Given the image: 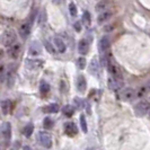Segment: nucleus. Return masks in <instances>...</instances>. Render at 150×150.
Here are the masks:
<instances>
[{"label":"nucleus","mask_w":150,"mask_h":150,"mask_svg":"<svg viewBox=\"0 0 150 150\" xmlns=\"http://www.w3.org/2000/svg\"><path fill=\"white\" fill-rule=\"evenodd\" d=\"M106 64H107V69H108V72L111 77L117 79V80H122V72H121V69L119 68V66L112 60V58H108L106 60Z\"/></svg>","instance_id":"nucleus-1"},{"label":"nucleus","mask_w":150,"mask_h":150,"mask_svg":"<svg viewBox=\"0 0 150 150\" xmlns=\"http://www.w3.org/2000/svg\"><path fill=\"white\" fill-rule=\"evenodd\" d=\"M0 137L5 146H8L11 139V125L9 122H5L0 128Z\"/></svg>","instance_id":"nucleus-2"},{"label":"nucleus","mask_w":150,"mask_h":150,"mask_svg":"<svg viewBox=\"0 0 150 150\" xmlns=\"http://www.w3.org/2000/svg\"><path fill=\"white\" fill-rule=\"evenodd\" d=\"M0 41L2 45H5L6 47H9L10 45H13L16 42V34L14 30H5L1 36H0Z\"/></svg>","instance_id":"nucleus-3"},{"label":"nucleus","mask_w":150,"mask_h":150,"mask_svg":"<svg viewBox=\"0 0 150 150\" xmlns=\"http://www.w3.org/2000/svg\"><path fill=\"white\" fill-rule=\"evenodd\" d=\"M135 115L139 117L144 116L147 113L149 112V102L148 100H141L134 106Z\"/></svg>","instance_id":"nucleus-4"},{"label":"nucleus","mask_w":150,"mask_h":150,"mask_svg":"<svg viewBox=\"0 0 150 150\" xmlns=\"http://www.w3.org/2000/svg\"><path fill=\"white\" fill-rule=\"evenodd\" d=\"M38 141L44 147V148H51L52 147V137L50 133H47V132H44V131H41L40 133H38Z\"/></svg>","instance_id":"nucleus-5"},{"label":"nucleus","mask_w":150,"mask_h":150,"mask_svg":"<svg viewBox=\"0 0 150 150\" xmlns=\"http://www.w3.org/2000/svg\"><path fill=\"white\" fill-rule=\"evenodd\" d=\"M5 79L7 81L8 87H13V85L15 83V79H16V71H15V68H14V64H10L7 68Z\"/></svg>","instance_id":"nucleus-6"},{"label":"nucleus","mask_w":150,"mask_h":150,"mask_svg":"<svg viewBox=\"0 0 150 150\" xmlns=\"http://www.w3.org/2000/svg\"><path fill=\"white\" fill-rule=\"evenodd\" d=\"M21 52H22V44L18 42H15L14 44L8 47V55L11 59H17L21 55Z\"/></svg>","instance_id":"nucleus-7"},{"label":"nucleus","mask_w":150,"mask_h":150,"mask_svg":"<svg viewBox=\"0 0 150 150\" xmlns=\"http://www.w3.org/2000/svg\"><path fill=\"white\" fill-rule=\"evenodd\" d=\"M25 66L30 70H38L44 66V61L40 59H27L25 61Z\"/></svg>","instance_id":"nucleus-8"},{"label":"nucleus","mask_w":150,"mask_h":150,"mask_svg":"<svg viewBox=\"0 0 150 150\" xmlns=\"http://www.w3.org/2000/svg\"><path fill=\"white\" fill-rule=\"evenodd\" d=\"M110 44H111V42H110V38L108 36H103V38H100V41L98 43V50H99V53L102 55H104L106 51L108 50Z\"/></svg>","instance_id":"nucleus-9"},{"label":"nucleus","mask_w":150,"mask_h":150,"mask_svg":"<svg viewBox=\"0 0 150 150\" xmlns=\"http://www.w3.org/2000/svg\"><path fill=\"white\" fill-rule=\"evenodd\" d=\"M28 54H30V57H34V58H36L38 55H41L42 54V45L40 44L38 42H33L30 46V50H28Z\"/></svg>","instance_id":"nucleus-10"},{"label":"nucleus","mask_w":150,"mask_h":150,"mask_svg":"<svg viewBox=\"0 0 150 150\" xmlns=\"http://www.w3.org/2000/svg\"><path fill=\"white\" fill-rule=\"evenodd\" d=\"M121 97L125 102H131L135 98V90L133 88L128 87V88L123 89V91L121 93Z\"/></svg>","instance_id":"nucleus-11"},{"label":"nucleus","mask_w":150,"mask_h":150,"mask_svg":"<svg viewBox=\"0 0 150 150\" xmlns=\"http://www.w3.org/2000/svg\"><path fill=\"white\" fill-rule=\"evenodd\" d=\"M64 132L68 137H75L78 133V127L74 122H67L64 124Z\"/></svg>","instance_id":"nucleus-12"},{"label":"nucleus","mask_w":150,"mask_h":150,"mask_svg":"<svg viewBox=\"0 0 150 150\" xmlns=\"http://www.w3.org/2000/svg\"><path fill=\"white\" fill-rule=\"evenodd\" d=\"M113 16V13L111 11V10H104V11H102L100 14H99V16L97 17V23L98 24H104V23H106L107 21H110L111 18H112Z\"/></svg>","instance_id":"nucleus-13"},{"label":"nucleus","mask_w":150,"mask_h":150,"mask_svg":"<svg viewBox=\"0 0 150 150\" xmlns=\"http://www.w3.org/2000/svg\"><path fill=\"white\" fill-rule=\"evenodd\" d=\"M88 51H89V43H88V41L85 40V38L80 40L79 43H78V52L80 53V54H83V55H85V54L88 53Z\"/></svg>","instance_id":"nucleus-14"},{"label":"nucleus","mask_w":150,"mask_h":150,"mask_svg":"<svg viewBox=\"0 0 150 150\" xmlns=\"http://www.w3.org/2000/svg\"><path fill=\"white\" fill-rule=\"evenodd\" d=\"M86 88H87V83H86V79L83 75H79L78 78H77V89L79 93L83 94L86 91Z\"/></svg>","instance_id":"nucleus-15"},{"label":"nucleus","mask_w":150,"mask_h":150,"mask_svg":"<svg viewBox=\"0 0 150 150\" xmlns=\"http://www.w3.org/2000/svg\"><path fill=\"white\" fill-rule=\"evenodd\" d=\"M98 71H99V62L96 58H93L89 63V72L91 75L97 76Z\"/></svg>","instance_id":"nucleus-16"},{"label":"nucleus","mask_w":150,"mask_h":150,"mask_svg":"<svg viewBox=\"0 0 150 150\" xmlns=\"http://www.w3.org/2000/svg\"><path fill=\"white\" fill-rule=\"evenodd\" d=\"M54 46L57 47V50L61 53H64L66 52V50H67V45L66 43L63 42V40L61 38H54Z\"/></svg>","instance_id":"nucleus-17"},{"label":"nucleus","mask_w":150,"mask_h":150,"mask_svg":"<svg viewBox=\"0 0 150 150\" xmlns=\"http://www.w3.org/2000/svg\"><path fill=\"white\" fill-rule=\"evenodd\" d=\"M19 34H21V36H22L24 40L30 36V25L28 24V23H25V24L21 25V27H19Z\"/></svg>","instance_id":"nucleus-18"},{"label":"nucleus","mask_w":150,"mask_h":150,"mask_svg":"<svg viewBox=\"0 0 150 150\" xmlns=\"http://www.w3.org/2000/svg\"><path fill=\"white\" fill-rule=\"evenodd\" d=\"M121 86H122V80H117V79H115L113 77L108 78V87L112 90L115 91V90H117L119 88H121Z\"/></svg>","instance_id":"nucleus-19"},{"label":"nucleus","mask_w":150,"mask_h":150,"mask_svg":"<svg viewBox=\"0 0 150 150\" xmlns=\"http://www.w3.org/2000/svg\"><path fill=\"white\" fill-rule=\"evenodd\" d=\"M108 5H110V1L108 0H99L97 4H96V6H95V10L102 13V11H104V10L107 9Z\"/></svg>","instance_id":"nucleus-20"},{"label":"nucleus","mask_w":150,"mask_h":150,"mask_svg":"<svg viewBox=\"0 0 150 150\" xmlns=\"http://www.w3.org/2000/svg\"><path fill=\"white\" fill-rule=\"evenodd\" d=\"M43 112L44 113H58L59 112V105L57 104H50L47 106H44L43 107Z\"/></svg>","instance_id":"nucleus-21"},{"label":"nucleus","mask_w":150,"mask_h":150,"mask_svg":"<svg viewBox=\"0 0 150 150\" xmlns=\"http://www.w3.org/2000/svg\"><path fill=\"white\" fill-rule=\"evenodd\" d=\"M1 108H2V112L5 115H7L8 113L10 112V110H11V100H4L2 103H1Z\"/></svg>","instance_id":"nucleus-22"},{"label":"nucleus","mask_w":150,"mask_h":150,"mask_svg":"<svg viewBox=\"0 0 150 150\" xmlns=\"http://www.w3.org/2000/svg\"><path fill=\"white\" fill-rule=\"evenodd\" d=\"M62 113H63L67 117H71V116L75 114V108L70 105H66L62 108Z\"/></svg>","instance_id":"nucleus-23"},{"label":"nucleus","mask_w":150,"mask_h":150,"mask_svg":"<svg viewBox=\"0 0 150 150\" xmlns=\"http://www.w3.org/2000/svg\"><path fill=\"white\" fill-rule=\"evenodd\" d=\"M40 91L42 95H46L50 93V85L46 83V81H41L40 83Z\"/></svg>","instance_id":"nucleus-24"},{"label":"nucleus","mask_w":150,"mask_h":150,"mask_svg":"<svg viewBox=\"0 0 150 150\" xmlns=\"http://www.w3.org/2000/svg\"><path fill=\"white\" fill-rule=\"evenodd\" d=\"M147 94H148V86H142L139 88L138 91H135V97L143 98Z\"/></svg>","instance_id":"nucleus-25"},{"label":"nucleus","mask_w":150,"mask_h":150,"mask_svg":"<svg viewBox=\"0 0 150 150\" xmlns=\"http://www.w3.org/2000/svg\"><path fill=\"white\" fill-rule=\"evenodd\" d=\"M53 125H54V122L51 117H45L44 120H43V128L45 130H50V129L53 128Z\"/></svg>","instance_id":"nucleus-26"},{"label":"nucleus","mask_w":150,"mask_h":150,"mask_svg":"<svg viewBox=\"0 0 150 150\" xmlns=\"http://www.w3.org/2000/svg\"><path fill=\"white\" fill-rule=\"evenodd\" d=\"M83 24H85L86 26H90V24H91V18H90L89 11H83Z\"/></svg>","instance_id":"nucleus-27"},{"label":"nucleus","mask_w":150,"mask_h":150,"mask_svg":"<svg viewBox=\"0 0 150 150\" xmlns=\"http://www.w3.org/2000/svg\"><path fill=\"white\" fill-rule=\"evenodd\" d=\"M69 14L72 17H76L77 16V7L74 2H70L69 4Z\"/></svg>","instance_id":"nucleus-28"},{"label":"nucleus","mask_w":150,"mask_h":150,"mask_svg":"<svg viewBox=\"0 0 150 150\" xmlns=\"http://www.w3.org/2000/svg\"><path fill=\"white\" fill-rule=\"evenodd\" d=\"M44 45H45V49L47 50V52L51 53V54H55V49L49 41H44Z\"/></svg>","instance_id":"nucleus-29"},{"label":"nucleus","mask_w":150,"mask_h":150,"mask_svg":"<svg viewBox=\"0 0 150 150\" xmlns=\"http://www.w3.org/2000/svg\"><path fill=\"white\" fill-rule=\"evenodd\" d=\"M33 130H34V125L33 124L26 125L25 129H24V134L26 135V137H30V134L33 133Z\"/></svg>","instance_id":"nucleus-30"},{"label":"nucleus","mask_w":150,"mask_h":150,"mask_svg":"<svg viewBox=\"0 0 150 150\" xmlns=\"http://www.w3.org/2000/svg\"><path fill=\"white\" fill-rule=\"evenodd\" d=\"M80 125H81V130L83 133L87 132V122H86V117L85 115H80Z\"/></svg>","instance_id":"nucleus-31"},{"label":"nucleus","mask_w":150,"mask_h":150,"mask_svg":"<svg viewBox=\"0 0 150 150\" xmlns=\"http://www.w3.org/2000/svg\"><path fill=\"white\" fill-rule=\"evenodd\" d=\"M6 70H7V68H6L5 64H0V81H4V80H5Z\"/></svg>","instance_id":"nucleus-32"},{"label":"nucleus","mask_w":150,"mask_h":150,"mask_svg":"<svg viewBox=\"0 0 150 150\" xmlns=\"http://www.w3.org/2000/svg\"><path fill=\"white\" fill-rule=\"evenodd\" d=\"M86 63H87V62H86V59H85L83 57H80V58L77 60V64H78L79 69H81V70L86 68Z\"/></svg>","instance_id":"nucleus-33"},{"label":"nucleus","mask_w":150,"mask_h":150,"mask_svg":"<svg viewBox=\"0 0 150 150\" xmlns=\"http://www.w3.org/2000/svg\"><path fill=\"white\" fill-rule=\"evenodd\" d=\"M45 22H46V11L43 9V10L41 11V15H40L38 23H40V24H42V23H45Z\"/></svg>","instance_id":"nucleus-34"},{"label":"nucleus","mask_w":150,"mask_h":150,"mask_svg":"<svg viewBox=\"0 0 150 150\" xmlns=\"http://www.w3.org/2000/svg\"><path fill=\"white\" fill-rule=\"evenodd\" d=\"M75 103H76V106L78 107V108H83V100L81 99V98H79V97H76L75 99Z\"/></svg>","instance_id":"nucleus-35"},{"label":"nucleus","mask_w":150,"mask_h":150,"mask_svg":"<svg viewBox=\"0 0 150 150\" xmlns=\"http://www.w3.org/2000/svg\"><path fill=\"white\" fill-rule=\"evenodd\" d=\"M74 27H75V30L76 32H81V30H83V27H81V23L80 22H76L75 25H74Z\"/></svg>","instance_id":"nucleus-36"},{"label":"nucleus","mask_w":150,"mask_h":150,"mask_svg":"<svg viewBox=\"0 0 150 150\" xmlns=\"http://www.w3.org/2000/svg\"><path fill=\"white\" fill-rule=\"evenodd\" d=\"M114 30V25H107V26H105L104 27V30L105 32H111V30Z\"/></svg>","instance_id":"nucleus-37"},{"label":"nucleus","mask_w":150,"mask_h":150,"mask_svg":"<svg viewBox=\"0 0 150 150\" xmlns=\"http://www.w3.org/2000/svg\"><path fill=\"white\" fill-rule=\"evenodd\" d=\"M52 1L55 4V5H60L61 2H62V0H52Z\"/></svg>","instance_id":"nucleus-38"},{"label":"nucleus","mask_w":150,"mask_h":150,"mask_svg":"<svg viewBox=\"0 0 150 150\" xmlns=\"http://www.w3.org/2000/svg\"><path fill=\"white\" fill-rule=\"evenodd\" d=\"M2 58H4V51L0 49V61L2 60Z\"/></svg>","instance_id":"nucleus-39"},{"label":"nucleus","mask_w":150,"mask_h":150,"mask_svg":"<svg viewBox=\"0 0 150 150\" xmlns=\"http://www.w3.org/2000/svg\"><path fill=\"white\" fill-rule=\"evenodd\" d=\"M23 150H32V149H30V147H28V146H25V147L23 148Z\"/></svg>","instance_id":"nucleus-40"}]
</instances>
